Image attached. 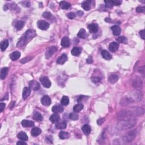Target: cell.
<instances>
[{
	"mask_svg": "<svg viewBox=\"0 0 145 145\" xmlns=\"http://www.w3.org/2000/svg\"><path fill=\"white\" fill-rule=\"evenodd\" d=\"M36 36V33L35 31L32 29H29L27 31L26 33L24 34L21 38L19 39L18 43L17 44V47L19 48H22L27 43L29 40H30L31 39L34 37Z\"/></svg>",
	"mask_w": 145,
	"mask_h": 145,
	"instance_id": "1",
	"label": "cell"
},
{
	"mask_svg": "<svg viewBox=\"0 0 145 145\" xmlns=\"http://www.w3.org/2000/svg\"><path fill=\"white\" fill-rule=\"evenodd\" d=\"M37 25L39 29L42 30H46L49 27V23L43 20H40L37 22Z\"/></svg>",
	"mask_w": 145,
	"mask_h": 145,
	"instance_id": "2",
	"label": "cell"
},
{
	"mask_svg": "<svg viewBox=\"0 0 145 145\" xmlns=\"http://www.w3.org/2000/svg\"><path fill=\"white\" fill-rule=\"evenodd\" d=\"M40 81L43 86L45 88H49L51 86V82L47 77H42L40 78Z\"/></svg>",
	"mask_w": 145,
	"mask_h": 145,
	"instance_id": "3",
	"label": "cell"
},
{
	"mask_svg": "<svg viewBox=\"0 0 145 145\" xmlns=\"http://www.w3.org/2000/svg\"><path fill=\"white\" fill-rule=\"evenodd\" d=\"M29 88L32 90H35V91H37L40 89V86L39 83L36 81L35 80L31 81L29 82Z\"/></svg>",
	"mask_w": 145,
	"mask_h": 145,
	"instance_id": "4",
	"label": "cell"
},
{
	"mask_svg": "<svg viewBox=\"0 0 145 145\" xmlns=\"http://www.w3.org/2000/svg\"><path fill=\"white\" fill-rule=\"evenodd\" d=\"M52 111L55 114H58V113H61L64 111L63 106L61 104H56L53 106L52 108Z\"/></svg>",
	"mask_w": 145,
	"mask_h": 145,
	"instance_id": "5",
	"label": "cell"
},
{
	"mask_svg": "<svg viewBox=\"0 0 145 145\" xmlns=\"http://www.w3.org/2000/svg\"><path fill=\"white\" fill-rule=\"evenodd\" d=\"M57 51V48L56 47H52L50 48H49L48 49L47 51L46 52V53H45V57L47 59H48L49 58L52 56L54 53Z\"/></svg>",
	"mask_w": 145,
	"mask_h": 145,
	"instance_id": "6",
	"label": "cell"
},
{
	"mask_svg": "<svg viewBox=\"0 0 145 145\" xmlns=\"http://www.w3.org/2000/svg\"><path fill=\"white\" fill-rule=\"evenodd\" d=\"M41 102L43 106H48L51 104V98L48 96V95H45L41 99Z\"/></svg>",
	"mask_w": 145,
	"mask_h": 145,
	"instance_id": "7",
	"label": "cell"
},
{
	"mask_svg": "<svg viewBox=\"0 0 145 145\" xmlns=\"http://www.w3.org/2000/svg\"><path fill=\"white\" fill-rule=\"evenodd\" d=\"M88 29L91 33H96L99 30V27L97 24L91 23L88 26Z\"/></svg>",
	"mask_w": 145,
	"mask_h": 145,
	"instance_id": "8",
	"label": "cell"
},
{
	"mask_svg": "<svg viewBox=\"0 0 145 145\" xmlns=\"http://www.w3.org/2000/svg\"><path fill=\"white\" fill-rule=\"evenodd\" d=\"M61 44L63 47H64V48L69 47L70 45V39L67 36L63 37L62 39V40H61Z\"/></svg>",
	"mask_w": 145,
	"mask_h": 145,
	"instance_id": "9",
	"label": "cell"
},
{
	"mask_svg": "<svg viewBox=\"0 0 145 145\" xmlns=\"http://www.w3.org/2000/svg\"><path fill=\"white\" fill-rule=\"evenodd\" d=\"M119 48V44L116 42H112L111 43L110 45H109L108 48L109 50L112 52H115L118 50Z\"/></svg>",
	"mask_w": 145,
	"mask_h": 145,
	"instance_id": "10",
	"label": "cell"
},
{
	"mask_svg": "<svg viewBox=\"0 0 145 145\" xmlns=\"http://www.w3.org/2000/svg\"><path fill=\"white\" fill-rule=\"evenodd\" d=\"M22 125L23 127H25V128H29V127H32L34 126V122L32 121L29 120H24L21 122Z\"/></svg>",
	"mask_w": 145,
	"mask_h": 145,
	"instance_id": "11",
	"label": "cell"
},
{
	"mask_svg": "<svg viewBox=\"0 0 145 145\" xmlns=\"http://www.w3.org/2000/svg\"><path fill=\"white\" fill-rule=\"evenodd\" d=\"M32 118L35 120L37 121H41L43 120V117L42 115L37 111L33 112L32 114Z\"/></svg>",
	"mask_w": 145,
	"mask_h": 145,
	"instance_id": "12",
	"label": "cell"
},
{
	"mask_svg": "<svg viewBox=\"0 0 145 145\" xmlns=\"http://www.w3.org/2000/svg\"><path fill=\"white\" fill-rule=\"evenodd\" d=\"M67 60V56L66 54H62L60 57H58L57 60V63L58 64L62 65Z\"/></svg>",
	"mask_w": 145,
	"mask_h": 145,
	"instance_id": "13",
	"label": "cell"
},
{
	"mask_svg": "<svg viewBox=\"0 0 145 145\" xmlns=\"http://www.w3.org/2000/svg\"><path fill=\"white\" fill-rule=\"evenodd\" d=\"M21 52L19 51H15L11 53L10 55V58H11L12 61H15L21 57Z\"/></svg>",
	"mask_w": 145,
	"mask_h": 145,
	"instance_id": "14",
	"label": "cell"
},
{
	"mask_svg": "<svg viewBox=\"0 0 145 145\" xmlns=\"http://www.w3.org/2000/svg\"><path fill=\"white\" fill-rule=\"evenodd\" d=\"M31 94V88L26 87L23 88L22 92V97L23 99H26Z\"/></svg>",
	"mask_w": 145,
	"mask_h": 145,
	"instance_id": "15",
	"label": "cell"
},
{
	"mask_svg": "<svg viewBox=\"0 0 145 145\" xmlns=\"http://www.w3.org/2000/svg\"><path fill=\"white\" fill-rule=\"evenodd\" d=\"M111 29H112L113 34L115 36H118L120 35L121 32V29L120 27L118 26H114L111 27Z\"/></svg>",
	"mask_w": 145,
	"mask_h": 145,
	"instance_id": "16",
	"label": "cell"
},
{
	"mask_svg": "<svg viewBox=\"0 0 145 145\" xmlns=\"http://www.w3.org/2000/svg\"><path fill=\"white\" fill-rule=\"evenodd\" d=\"M82 130L83 133L86 136H88L90 134L91 132V127L87 124H85L82 127Z\"/></svg>",
	"mask_w": 145,
	"mask_h": 145,
	"instance_id": "17",
	"label": "cell"
},
{
	"mask_svg": "<svg viewBox=\"0 0 145 145\" xmlns=\"http://www.w3.org/2000/svg\"><path fill=\"white\" fill-rule=\"evenodd\" d=\"M82 52V48L79 47H74L71 50V54L74 56H78Z\"/></svg>",
	"mask_w": 145,
	"mask_h": 145,
	"instance_id": "18",
	"label": "cell"
},
{
	"mask_svg": "<svg viewBox=\"0 0 145 145\" xmlns=\"http://www.w3.org/2000/svg\"><path fill=\"white\" fill-rule=\"evenodd\" d=\"M91 1H90V0H87V1H84L82 3V7L85 10L88 11L91 8Z\"/></svg>",
	"mask_w": 145,
	"mask_h": 145,
	"instance_id": "19",
	"label": "cell"
},
{
	"mask_svg": "<svg viewBox=\"0 0 145 145\" xmlns=\"http://www.w3.org/2000/svg\"><path fill=\"white\" fill-rule=\"evenodd\" d=\"M101 54H102V56L103 58L107 59V60H110V59H111L112 58V55L106 50H103L102 51V52H101Z\"/></svg>",
	"mask_w": 145,
	"mask_h": 145,
	"instance_id": "20",
	"label": "cell"
},
{
	"mask_svg": "<svg viewBox=\"0 0 145 145\" xmlns=\"http://www.w3.org/2000/svg\"><path fill=\"white\" fill-rule=\"evenodd\" d=\"M59 119H60V117H59V115L57 114H54L52 115H51L50 118H49V120H50L53 124H54V123H56L59 121Z\"/></svg>",
	"mask_w": 145,
	"mask_h": 145,
	"instance_id": "21",
	"label": "cell"
},
{
	"mask_svg": "<svg viewBox=\"0 0 145 145\" xmlns=\"http://www.w3.org/2000/svg\"><path fill=\"white\" fill-rule=\"evenodd\" d=\"M41 133V130L39 128H37V127H35V128H33L32 129L31 134L32 136L33 137H36L38 136Z\"/></svg>",
	"mask_w": 145,
	"mask_h": 145,
	"instance_id": "22",
	"label": "cell"
},
{
	"mask_svg": "<svg viewBox=\"0 0 145 145\" xmlns=\"http://www.w3.org/2000/svg\"><path fill=\"white\" fill-rule=\"evenodd\" d=\"M17 137L19 139V140H21L22 141H26L28 140V139H29L27 135L25 132H21L20 133H19L17 136Z\"/></svg>",
	"mask_w": 145,
	"mask_h": 145,
	"instance_id": "23",
	"label": "cell"
},
{
	"mask_svg": "<svg viewBox=\"0 0 145 145\" xmlns=\"http://www.w3.org/2000/svg\"><path fill=\"white\" fill-rule=\"evenodd\" d=\"M66 126H67L66 123L65 121L61 122L58 121L56 122V128L57 129H64L66 128Z\"/></svg>",
	"mask_w": 145,
	"mask_h": 145,
	"instance_id": "24",
	"label": "cell"
},
{
	"mask_svg": "<svg viewBox=\"0 0 145 145\" xmlns=\"http://www.w3.org/2000/svg\"><path fill=\"white\" fill-rule=\"evenodd\" d=\"M118 79L119 77L118 75H117L116 74H113L109 77L108 81L109 82L111 83H115L118 80Z\"/></svg>",
	"mask_w": 145,
	"mask_h": 145,
	"instance_id": "25",
	"label": "cell"
},
{
	"mask_svg": "<svg viewBox=\"0 0 145 145\" xmlns=\"http://www.w3.org/2000/svg\"><path fill=\"white\" fill-rule=\"evenodd\" d=\"M59 6L61 9L63 10H67L70 9L71 7L70 4L66 1H61L59 2Z\"/></svg>",
	"mask_w": 145,
	"mask_h": 145,
	"instance_id": "26",
	"label": "cell"
},
{
	"mask_svg": "<svg viewBox=\"0 0 145 145\" xmlns=\"http://www.w3.org/2000/svg\"><path fill=\"white\" fill-rule=\"evenodd\" d=\"M8 71V68L6 67H2L1 70V75H0V77H1V79H3L5 78V77H6Z\"/></svg>",
	"mask_w": 145,
	"mask_h": 145,
	"instance_id": "27",
	"label": "cell"
},
{
	"mask_svg": "<svg viewBox=\"0 0 145 145\" xmlns=\"http://www.w3.org/2000/svg\"><path fill=\"white\" fill-rule=\"evenodd\" d=\"M9 45V41L7 40H5L3 41L1 43V50L2 52L5 51L6 49L7 48Z\"/></svg>",
	"mask_w": 145,
	"mask_h": 145,
	"instance_id": "28",
	"label": "cell"
},
{
	"mask_svg": "<svg viewBox=\"0 0 145 145\" xmlns=\"http://www.w3.org/2000/svg\"><path fill=\"white\" fill-rule=\"evenodd\" d=\"M69 136H70V134L66 132L61 131V132H60V133H59V137L61 139H62V140H65V139L68 138L69 137Z\"/></svg>",
	"mask_w": 145,
	"mask_h": 145,
	"instance_id": "29",
	"label": "cell"
},
{
	"mask_svg": "<svg viewBox=\"0 0 145 145\" xmlns=\"http://www.w3.org/2000/svg\"><path fill=\"white\" fill-rule=\"evenodd\" d=\"M77 36L79 37V38L81 39H85L86 36V32L85 31V29H81L78 32Z\"/></svg>",
	"mask_w": 145,
	"mask_h": 145,
	"instance_id": "30",
	"label": "cell"
},
{
	"mask_svg": "<svg viewBox=\"0 0 145 145\" xmlns=\"http://www.w3.org/2000/svg\"><path fill=\"white\" fill-rule=\"evenodd\" d=\"M24 25H25V23H24L23 21H18L17 23H15V27L17 30H21V29H22L24 26Z\"/></svg>",
	"mask_w": 145,
	"mask_h": 145,
	"instance_id": "31",
	"label": "cell"
},
{
	"mask_svg": "<svg viewBox=\"0 0 145 145\" xmlns=\"http://www.w3.org/2000/svg\"><path fill=\"white\" fill-rule=\"evenodd\" d=\"M83 108V105L82 104H78L74 107L73 110H74V112L78 113L80 112L81 111H82Z\"/></svg>",
	"mask_w": 145,
	"mask_h": 145,
	"instance_id": "32",
	"label": "cell"
},
{
	"mask_svg": "<svg viewBox=\"0 0 145 145\" xmlns=\"http://www.w3.org/2000/svg\"><path fill=\"white\" fill-rule=\"evenodd\" d=\"M61 103L63 106H67V105H68L69 103V99L68 97L66 96H62L61 100Z\"/></svg>",
	"mask_w": 145,
	"mask_h": 145,
	"instance_id": "33",
	"label": "cell"
},
{
	"mask_svg": "<svg viewBox=\"0 0 145 145\" xmlns=\"http://www.w3.org/2000/svg\"><path fill=\"white\" fill-rule=\"evenodd\" d=\"M116 40L119 43L123 44H126L127 42H128L127 38L125 36H119L116 39Z\"/></svg>",
	"mask_w": 145,
	"mask_h": 145,
	"instance_id": "34",
	"label": "cell"
},
{
	"mask_svg": "<svg viewBox=\"0 0 145 145\" xmlns=\"http://www.w3.org/2000/svg\"><path fill=\"white\" fill-rule=\"evenodd\" d=\"M69 118L72 120H77L79 118V116L76 112H73L69 115Z\"/></svg>",
	"mask_w": 145,
	"mask_h": 145,
	"instance_id": "35",
	"label": "cell"
},
{
	"mask_svg": "<svg viewBox=\"0 0 145 145\" xmlns=\"http://www.w3.org/2000/svg\"><path fill=\"white\" fill-rule=\"evenodd\" d=\"M105 3H106V7L107 8H111L114 6V2L112 1H105Z\"/></svg>",
	"mask_w": 145,
	"mask_h": 145,
	"instance_id": "36",
	"label": "cell"
},
{
	"mask_svg": "<svg viewBox=\"0 0 145 145\" xmlns=\"http://www.w3.org/2000/svg\"><path fill=\"white\" fill-rule=\"evenodd\" d=\"M43 17L47 19H49L52 17V14L51 13H49V12H44V13L43 14Z\"/></svg>",
	"mask_w": 145,
	"mask_h": 145,
	"instance_id": "37",
	"label": "cell"
},
{
	"mask_svg": "<svg viewBox=\"0 0 145 145\" xmlns=\"http://www.w3.org/2000/svg\"><path fill=\"white\" fill-rule=\"evenodd\" d=\"M67 17L69 18L70 19H74L76 17V14L73 12H71V13H69V14H67Z\"/></svg>",
	"mask_w": 145,
	"mask_h": 145,
	"instance_id": "38",
	"label": "cell"
},
{
	"mask_svg": "<svg viewBox=\"0 0 145 145\" xmlns=\"http://www.w3.org/2000/svg\"><path fill=\"white\" fill-rule=\"evenodd\" d=\"M145 11V7L139 6L138 7H137L136 9V11L138 12V13H144Z\"/></svg>",
	"mask_w": 145,
	"mask_h": 145,
	"instance_id": "39",
	"label": "cell"
},
{
	"mask_svg": "<svg viewBox=\"0 0 145 145\" xmlns=\"http://www.w3.org/2000/svg\"><path fill=\"white\" fill-rule=\"evenodd\" d=\"M91 80L94 83H97L100 81V78L99 77H92Z\"/></svg>",
	"mask_w": 145,
	"mask_h": 145,
	"instance_id": "40",
	"label": "cell"
},
{
	"mask_svg": "<svg viewBox=\"0 0 145 145\" xmlns=\"http://www.w3.org/2000/svg\"><path fill=\"white\" fill-rule=\"evenodd\" d=\"M139 34L141 36V37H142V39L145 40V30L144 29H143V30L141 31L140 32H139Z\"/></svg>",
	"mask_w": 145,
	"mask_h": 145,
	"instance_id": "41",
	"label": "cell"
},
{
	"mask_svg": "<svg viewBox=\"0 0 145 145\" xmlns=\"http://www.w3.org/2000/svg\"><path fill=\"white\" fill-rule=\"evenodd\" d=\"M5 108V103H1L0 104V111H1V112H2V111L4 110V109Z\"/></svg>",
	"mask_w": 145,
	"mask_h": 145,
	"instance_id": "42",
	"label": "cell"
},
{
	"mask_svg": "<svg viewBox=\"0 0 145 145\" xmlns=\"http://www.w3.org/2000/svg\"><path fill=\"white\" fill-rule=\"evenodd\" d=\"M114 5H120L122 3V1H114Z\"/></svg>",
	"mask_w": 145,
	"mask_h": 145,
	"instance_id": "43",
	"label": "cell"
},
{
	"mask_svg": "<svg viewBox=\"0 0 145 145\" xmlns=\"http://www.w3.org/2000/svg\"><path fill=\"white\" fill-rule=\"evenodd\" d=\"M17 145H27L26 143L25 142H24V141H18L17 143Z\"/></svg>",
	"mask_w": 145,
	"mask_h": 145,
	"instance_id": "44",
	"label": "cell"
},
{
	"mask_svg": "<svg viewBox=\"0 0 145 145\" xmlns=\"http://www.w3.org/2000/svg\"><path fill=\"white\" fill-rule=\"evenodd\" d=\"M87 63H92L93 62L92 57H89L88 58H87Z\"/></svg>",
	"mask_w": 145,
	"mask_h": 145,
	"instance_id": "45",
	"label": "cell"
},
{
	"mask_svg": "<svg viewBox=\"0 0 145 145\" xmlns=\"http://www.w3.org/2000/svg\"><path fill=\"white\" fill-rule=\"evenodd\" d=\"M77 14H78L79 15L81 16V15H82L83 14V12L81 11H78V12H77Z\"/></svg>",
	"mask_w": 145,
	"mask_h": 145,
	"instance_id": "46",
	"label": "cell"
}]
</instances>
